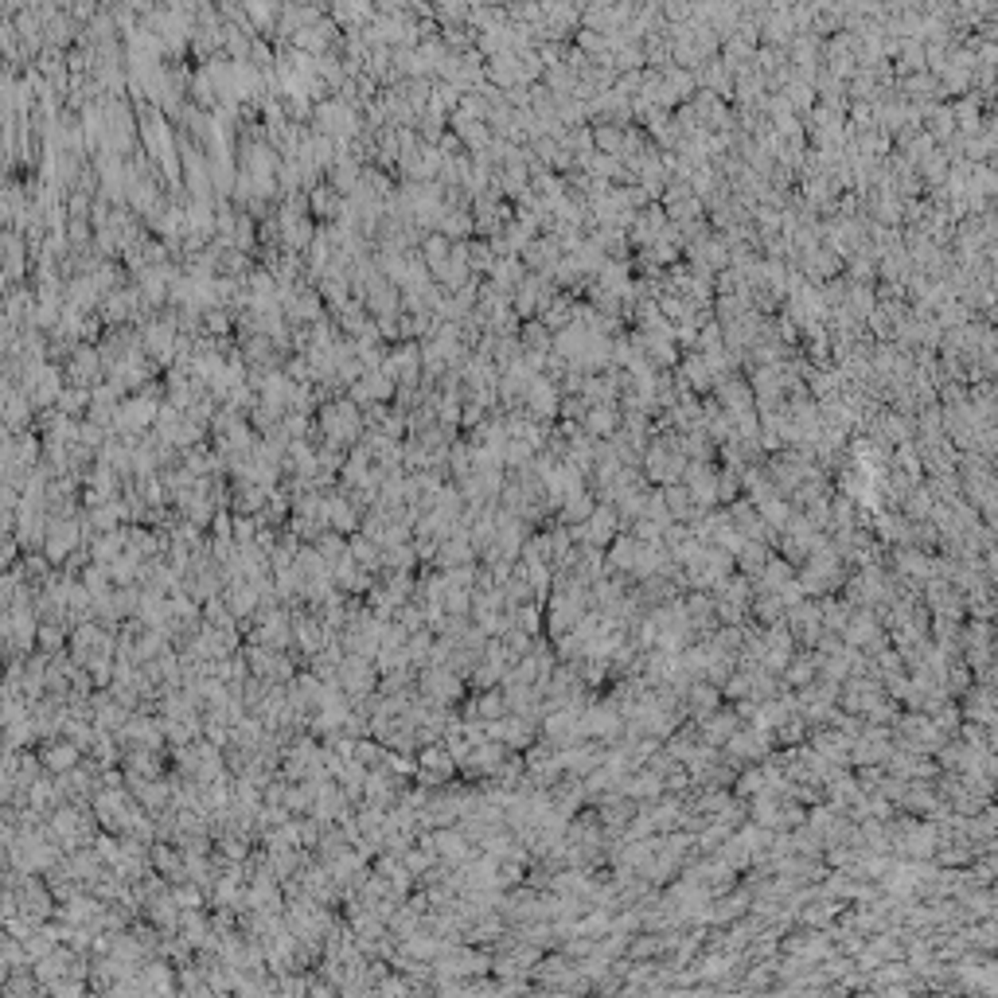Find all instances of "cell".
I'll use <instances>...</instances> for the list:
<instances>
[{
    "instance_id": "6da1fadb",
    "label": "cell",
    "mask_w": 998,
    "mask_h": 998,
    "mask_svg": "<svg viewBox=\"0 0 998 998\" xmlns=\"http://www.w3.org/2000/svg\"><path fill=\"white\" fill-rule=\"evenodd\" d=\"M418 694L430 698V702H437V706H460L464 698L472 694V686H469V679H464V675H457L452 667L430 664V667L418 671Z\"/></svg>"
},
{
    "instance_id": "7a4b0ae2",
    "label": "cell",
    "mask_w": 998,
    "mask_h": 998,
    "mask_svg": "<svg viewBox=\"0 0 998 998\" xmlns=\"http://www.w3.org/2000/svg\"><path fill=\"white\" fill-rule=\"evenodd\" d=\"M16 893H20V913L32 916L35 925H44V920H51L59 913V901H55V893H51L44 874H24Z\"/></svg>"
},
{
    "instance_id": "3957f363",
    "label": "cell",
    "mask_w": 998,
    "mask_h": 998,
    "mask_svg": "<svg viewBox=\"0 0 998 998\" xmlns=\"http://www.w3.org/2000/svg\"><path fill=\"white\" fill-rule=\"evenodd\" d=\"M35 753H40V761H44V769L47 772H71V769H79V764L86 761V749H79L71 741V737H44L40 745H35Z\"/></svg>"
},
{
    "instance_id": "277c9868",
    "label": "cell",
    "mask_w": 998,
    "mask_h": 998,
    "mask_svg": "<svg viewBox=\"0 0 998 998\" xmlns=\"http://www.w3.org/2000/svg\"><path fill=\"white\" fill-rule=\"evenodd\" d=\"M363 515H367V511H363L344 488L335 491V496H328V527L332 530H344V535L352 538L355 530H363Z\"/></svg>"
},
{
    "instance_id": "5b68a950",
    "label": "cell",
    "mask_w": 998,
    "mask_h": 998,
    "mask_svg": "<svg viewBox=\"0 0 998 998\" xmlns=\"http://www.w3.org/2000/svg\"><path fill=\"white\" fill-rule=\"evenodd\" d=\"M223 601L230 605V613L238 620H246L262 608V589H257V581H250V577H235L223 586Z\"/></svg>"
},
{
    "instance_id": "8992f818",
    "label": "cell",
    "mask_w": 998,
    "mask_h": 998,
    "mask_svg": "<svg viewBox=\"0 0 998 998\" xmlns=\"http://www.w3.org/2000/svg\"><path fill=\"white\" fill-rule=\"evenodd\" d=\"M269 491L274 488L254 484V480H238V484L230 488V511L235 515H262L266 503H269Z\"/></svg>"
},
{
    "instance_id": "52a82bcc",
    "label": "cell",
    "mask_w": 998,
    "mask_h": 998,
    "mask_svg": "<svg viewBox=\"0 0 998 998\" xmlns=\"http://www.w3.org/2000/svg\"><path fill=\"white\" fill-rule=\"evenodd\" d=\"M140 979H145L149 994H176V964L168 955H149L145 967H140Z\"/></svg>"
},
{
    "instance_id": "ba28073f",
    "label": "cell",
    "mask_w": 998,
    "mask_h": 998,
    "mask_svg": "<svg viewBox=\"0 0 998 998\" xmlns=\"http://www.w3.org/2000/svg\"><path fill=\"white\" fill-rule=\"evenodd\" d=\"M418 764H421V769H430V772H437V776H445V780H457V776H460V764H457V757L449 753L445 741L421 745L418 749Z\"/></svg>"
},
{
    "instance_id": "9c48e42d",
    "label": "cell",
    "mask_w": 998,
    "mask_h": 998,
    "mask_svg": "<svg viewBox=\"0 0 998 998\" xmlns=\"http://www.w3.org/2000/svg\"><path fill=\"white\" fill-rule=\"evenodd\" d=\"M347 554H352L363 569H371V574H379L383 569V547L371 535H363V530H355V535L347 538Z\"/></svg>"
},
{
    "instance_id": "30bf717a",
    "label": "cell",
    "mask_w": 998,
    "mask_h": 998,
    "mask_svg": "<svg viewBox=\"0 0 998 998\" xmlns=\"http://www.w3.org/2000/svg\"><path fill=\"white\" fill-rule=\"evenodd\" d=\"M476 698V718L480 722H496L503 714H511V702L503 694V686H488V691H472Z\"/></svg>"
},
{
    "instance_id": "8fae6325",
    "label": "cell",
    "mask_w": 998,
    "mask_h": 998,
    "mask_svg": "<svg viewBox=\"0 0 998 998\" xmlns=\"http://www.w3.org/2000/svg\"><path fill=\"white\" fill-rule=\"evenodd\" d=\"M140 566H145V554H137L133 547H125L118 558L110 562V577H113V586H133V581L140 577Z\"/></svg>"
},
{
    "instance_id": "7c38bea8",
    "label": "cell",
    "mask_w": 998,
    "mask_h": 998,
    "mask_svg": "<svg viewBox=\"0 0 998 998\" xmlns=\"http://www.w3.org/2000/svg\"><path fill=\"white\" fill-rule=\"evenodd\" d=\"M725 745H730V753L737 761H761L764 753H769V737L764 733H733Z\"/></svg>"
},
{
    "instance_id": "4fadbf2b",
    "label": "cell",
    "mask_w": 998,
    "mask_h": 998,
    "mask_svg": "<svg viewBox=\"0 0 998 998\" xmlns=\"http://www.w3.org/2000/svg\"><path fill=\"white\" fill-rule=\"evenodd\" d=\"M597 511V503H593V496H586V491H577V496H569L562 508H558V523L566 527H577V523H586L589 515Z\"/></svg>"
},
{
    "instance_id": "5bb4252c",
    "label": "cell",
    "mask_w": 998,
    "mask_h": 998,
    "mask_svg": "<svg viewBox=\"0 0 998 998\" xmlns=\"http://www.w3.org/2000/svg\"><path fill=\"white\" fill-rule=\"evenodd\" d=\"M418 566H421V554L413 547V538L383 550V569H418Z\"/></svg>"
},
{
    "instance_id": "9a60e30c",
    "label": "cell",
    "mask_w": 998,
    "mask_h": 998,
    "mask_svg": "<svg viewBox=\"0 0 998 998\" xmlns=\"http://www.w3.org/2000/svg\"><path fill=\"white\" fill-rule=\"evenodd\" d=\"M313 547H316L328 562H340L344 554H347V535H344V530H332V527H328V530H324V535L313 542Z\"/></svg>"
},
{
    "instance_id": "2e32d148",
    "label": "cell",
    "mask_w": 998,
    "mask_h": 998,
    "mask_svg": "<svg viewBox=\"0 0 998 998\" xmlns=\"http://www.w3.org/2000/svg\"><path fill=\"white\" fill-rule=\"evenodd\" d=\"M44 987H47V994H51V998H79V994H86V991H90V979L63 975V979H55V983H44Z\"/></svg>"
},
{
    "instance_id": "e0dca14e",
    "label": "cell",
    "mask_w": 998,
    "mask_h": 998,
    "mask_svg": "<svg viewBox=\"0 0 998 998\" xmlns=\"http://www.w3.org/2000/svg\"><path fill=\"white\" fill-rule=\"evenodd\" d=\"M761 788H764V776L757 769H749L741 776V784H737V792H741V796H761Z\"/></svg>"
}]
</instances>
